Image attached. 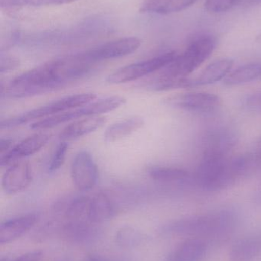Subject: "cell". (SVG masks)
Returning a JSON list of instances; mask_svg holds the SVG:
<instances>
[{
    "mask_svg": "<svg viewBox=\"0 0 261 261\" xmlns=\"http://www.w3.org/2000/svg\"><path fill=\"white\" fill-rule=\"evenodd\" d=\"M198 0H144L140 6L142 13L168 15L185 10Z\"/></svg>",
    "mask_w": 261,
    "mask_h": 261,
    "instance_id": "ffe728a7",
    "label": "cell"
},
{
    "mask_svg": "<svg viewBox=\"0 0 261 261\" xmlns=\"http://www.w3.org/2000/svg\"><path fill=\"white\" fill-rule=\"evenodd\" d=\"M20 64L21 63L19 60L15 57L9 56V55L2 56L1 61H0V72L1 73H5L12 71L18 68Z\"/></svg>",
    "mask_w": 261,
    "mask_h": 261,
    "instance_id": "4dcf8cb0",
    "label": "cell"
},
{
    "mask_svg": "<svg viewBox=\"0 0 261 261\" xmlns=\"http://www.w3.org/2000/svg\"><path fill=\"white\" fill-rule=\"evenodd\" d=\"M81 261H116L107 258V257H103V256L95 255V254H90V255L86 256Z\"/></svg>",
    "mask_w": 261,
    "mask_h": 261,
    "instance_id": "836d02e7",
    "label": "cell"
},
{
    "mask_svg": "<svg viewBox=\"0 0 261 261\" xmlns=\"http://www.w3.org/2000/svg\"><path fill=\"white\" fill-rule=\"evenodd\" d=\"M99 176L98 166L93 156L87 150L75 154L70 164V178L75 188L87 192L94 188Z\"/></svg>",
    "mask_w": 261,
    "mask_h": 261,
    "instance_id": "ba28073f",
    "label": "cell"
},
{
    "mask_svg": "<svg viewBox=\"0 0 261 261\" xmlns=\"http://www.w3.org/2000/svg\"><path fill=\"white\" fill-rule=\"evenodd\" d=\"M207 245L202 239L192 238L176 247L165 261H200L206 253Z\"/></svg>",
    "mask_w": 261,
    "mask_h": 261,
    "instance_id": "ac0fdd59",
    "label": "cell"
},
{
    "mask_svg": "<svg viewBox=\"0 0 261 261\" xmlns=\"http://www.w3.org/2000/svg\"><path fill=\"white\" fill-rule=\"evenodd\" d=\"M115 242L120 248L133 249L144 243V234L137 228L129 225L121 227L115 234Z\"/></svg>",
    "mask_w": 261,
    "mask_h": 261,
    "instance_id": "484cf974",
    "label": "cell"
},
{
    "mask_svg": "<svg viewBox=\"0 0 261 261\" xmlns=\"http://www.w3.org/2000/svg\"><path fill=\"white\" fill-rule=\"evenodd\" d=\"M41 258H42V253L41 251H32V252L26 253L12 261H40Z\"/></svg>",
    "mask_w": 261,
    "mask_h": 261,
    "instance_id": "1f68e13d",
    "label": "cell"
},
{
    "mask_svg": "<svg viewBox=\"0 0 261 261\" xmlns=\"http://www.w3.org/2000/svg\"><path fill=\"white\" fill-rule=\"evenodd\" d=\"M144 119L139 116H133L124 120L120 121L110 125L104 132V141L113 143L120 141L133 132L140 129L144 126Z\"/></svg>",
    "mask_w": 261,
    "mask_h": 261,
    "instance_id": "44dd1931",
    "label": "cell"
},
{
    "mask_svg": "<svg viewBox=\"0 0 261 261\" xmlns=\"http://www.w3.org/2000/svg\"><path fill=\"white\" fill-rule=\"evenodd\" d=\"M237 141L234 130L225 128L212 130L202 138V158L228 156Z\"/></svg>",
    "mask_w": 261,
    "mask_h": 261,
    "instance_id": "30bf717a",
    "label": "cell"
},
{
    "mask_svg": "<svg viewBox=\"0 0 261 261\" xmlns=\"http://www.w3.org/2000/svg\"><path fill=\"white\" fill-rule=\"evenodd\" d=\"M152 91H167L179 88L193 87V80L187 77L174 78L160 74L154 79L149 81L146 85Z\"/></svg>",
    "mask_w": 261,
    "mask_h": 261,
    "instance_id": "d4e9b609",
    "label": "cell"
},
{
    "mask_svg": "<svg viewBox=\"0 0 261 261\" xmlns=\"http://www.w3.org/2000/svg\"><path fill=\"white\" fill-rule=\"evenodd\" d=\"M141 45V40L136 37H125L109 41L87 50V55L96 63L115 59L131 55Z\"/></svg>",
    "mask_w": 261,
    "mask_h": 261,
    "instance_id": "8fae6325",
    "label": "cell"
},
{
    "mask_svg": "<svg viewBox=\"0 0 261 261\" xmlns=\"http://www.w3.org/2000/svg\"><path fill=\"white\" fill-rule=\"evenodd\" d=\"M51 135L46 132H38L27 137L12 147L7 153L2 155L1 167L11 165L23 158L35 154L48 144Z\"/></svg>",
    "mask_w": 261,
    "mask_h": 261,
    "instance_id": "7c38bea8",
    "label": "cell"
},
{
    "mask_svg": "<svg viewBox=\"0 0 261 261\" xmlns=\"http://www.w3.org/2000/svg\"><path fill=\"white\" fill-rule=\"evenodd\" d=\"M127 102L125 98L121 96H112L99 100L93 101L87 105L59 114L41 119L33 122L30 128L33 130H46L55 128L66 122L89 116H101L110 113L124 106Z\"/></svg>",
    "mask_w": 261,
    "mask_h": 261,
    "instance_id": "5b68a950",
    "label": "cell"
},
{
    "mask_svg": "<svg viewBox=\"0 0 261 261\" xmlns=\"http://www.w3.org/2000/svg\"><path fill=\"white\" fill-rule=\"evenodd\" d=\"M98 225L90 221H66L61 227V236L75 245H90L96 242L101 234Z\"/></svg>",
    "mask_w": 261,
    "mask_h": 261,
    "instance_id": "5bb4252c",
    "label": "cell"
},
{
    "mask_svg": "<svg viewBox=\"0 0 261 261\" xmlns=\"http://www.w3.org/2000/svg\"><path fill=\"white\" fill-rule=\"evenodd\" d=\"M234 65L230 58H222L211 63L196 79L193 80V87L214 84L226 77Z\"/></svg>",
    "mask_w": 261,
    "mask_h": 261,
    "instance_id": "d6986e66",
    "label": "cell"
},
{
    "mask_svg": "<svg viewBox=\"0 0 261 261\" xmlns=\"http://www.w3.org/2000/svg\"><path fill=\"white\" fill-rule=\"evenodd\" d=\"M117 213V207L106 193H97L90 197L88 219L95 224H101L113 219Z\"/></svg>",
    "mask_w": 261,
    "mask_h": 261,
    "instance_id": "e0dca14e",
    "label": "cell"
},
{
    "mask_svg": "<svg viewBox=\"0 0 261 261\" xmlns=\"http://www.w3.org/2000/svg\"><path fill=\"white\" fill-rule=\"evenodd\" d=\"M258 199L261 202V191L260 192V194L258 195Z\"/></svg>",
    "mask_w": 261,
    "mask_h": 261,
    "instance_id": "d590c367",
    "label": "cell"
},
{
    "mask_svg": "<svg viewBox=\"0 0 261 261\" xmlns=\"http://www.w3.org/2000/svg\"><path fill=\"white\" fill-rule=\"evenodd\" d=\"M177 55L175 51L167 52L150 59L124 66L110 73L107 76V82L110 84H122L140 79L158 70H163L176 59Z\"/></svg>",
    "mask_w": 261,
    "mask_h": 261,
    "instance_id": "52a82bcc",
    "label": "cell"
},
{
    "mask_svg": "<svg viewBox=\"0 0 261 261\" xmlns=\"http://www.w3.org/2000/svg\"><path fill=\"white\" fill-rule=\"evenodd\" d=\"M254 164L251 155L202 158L193 179L203 190L220 191L235 184L249 173Z\"/></svg>",
    "mask_w": 261,
    "mask_h": 261,
    "instance_id": "6da1fadb",
    "label": "cell"
},
{
    "mask_svg": "<svg viewBox=\"0 0 261 261\" xmlns=\"http://www.w3.org/2000/svg\"><path fill=\"white\" fill-rule=\"evenodd\" d=\"M107 122V118L102 116L81 118L66 126L59 134L61 141H75L99 129Z\"/></svg>",
    "mask_w": 261,
    "mask_h": 261,
    "instance_id": "2e32d148",
    "label": "cell"
},
{
    "mask_svg": "<svg viewBox=\"0 0 261 261\" xmlns=\"http://www.w3.org/2000/svg\"><path fill=\"white\" fill-rule=\"evenodd\" d=\"M39 218L37 213H28L2 222L0 245L10 243L24 236L38 223Z\"/></svg>",
    "mask_w": 261,
    "mask_h": 261,
    "instance_id": "9a60e30c",
    "label": "cell"
},
{
    "mask_svg": "<svg viewBox=\"0 0 261 261\" xmlns=\"http://www.w3.org/2000/svg\"><path fill=\"white\" fill-rule=\"evenodd\" d=\"M261 76V62L251 63L241 66L230 73L224 80L228 86L241 85L255 81Z\"/></svg>",
    "mask_w": 261,
    "mask_h": 261,
    "instance_id": "603a6c76",
    "label": "cell"
},
{
    "mask_svg": "<svg viewBox=\"0 0 261 261\" xmlns=\"http://www.w3.org/2000/svg\"><path fill=\"white\" fill-rule=\"evenodd\" d=\"M12 140L8 138H2L0 141V154L3 155L7 153L11 148H12Z\"/></svg>",
    "mask_w": 261,
    "mask_h": 261,
    "instance_id": "d6a6232c",
    "label": "cell"
},
{
    "mask_svg": "<svg viewBox=\"0 0 261 261\" xmlns=\"http://www.w3.org/2000/svg\"><path fill=\"white\" fill-rule=\"evenodd\" d=\"M69 144L67 141H61L54 152L53 156L51 159L49 166V171L55 173L58 171L65 162L66 156L68 151Z\"/></svg>",
    "mask_w": 261,
    "mask_h": 261,
    "instance_id": "83f0119b",
    "label": "cell"
},
{
    "mask_svg": "<svg viewBox=\"0 0 261 261\" xmlns=\"http://www.w3.org/2000/svg\"><path fill=\"white\" fill-rule=\"evenodd\" d=\"M68 84L57 60L28 70L1 85L2 98L24 99L44 94Z\"/></svg>",
    "mask_w": 261,
    "mask_h": 261,
    "instance_id": "7a4b0ae2",
    "label": "cell"
},
{
    "mask_svg": "<svg viewBox=\"0 0 261 261\" xmlns=\"http://www.w3.org/2000/svg\"><path fill=\"white\" fill-rule=\"evenodd\" d=\"M240 1L241 0H206L205 9L211 13H222L237 6Z\"/></svg>",
    "mask_w": 261,
    "mask_h": 261,
    "instance_id": "f1b7e54d",
    "label": "cell"
},
{
    "mask_svg": "<svg viewBox=\"0 0 261 261\" xmlns=\"http://www.w3.org/2000/svg\"><path fill=\"white\" fill-rule=\"evenodd\" d=\"M235 222L233 212L220 210L170 222L162 227L161 233L165 236L193 238L222 237L233 229Z\"/></svg>",
    "mask_w": 261,
    "mask_h": 261,
    "instance_id": "3957f363",
    "label": "cell"
},
{
    "mask_svg": "<svg viewBox=\"0 0 261 261\" xmlns=\"http://www.w3.org/2000/svg\"><path fill=\"white\" fill-rule=\"evenodd\" d=\"M33 179L29 163L18 161L11 164L2 177V189L7 195H15L26 190Z\"/></svg>",
    "mask_w": 261,
    "mask_h": 261,
    "instance_id": "4fadbf2b",
    "label": "cell"
},
{
    "mask_svg": "<svg viewBox=\"0 0 261 261\" xmlns=\"http://www.w3.org/2000/svg\"><path fill=\"white\" fill-rule=\"evenodd\" d=\"M242 106L251 111H261V91L247 96L242 101Z\"/></svg>",
    "mask_w": 261,
    "mask_h": 261,
    "instance_id": "f546056e",
    "label": "cell"
},
{
    "mask_svg": "<svg viewBox=\"0 0 261 261\" xmlns=\"http://www.w3.org/2000/svg\"><path fill=\"white\" fill-rule=\"evenodd\" d=\"M216 40L202 37L191 43L183 54L163 69L161 74L174 78L186 77L205 62L216 48Z\"/></svg>",
    "mask_w": 261,
    "mask_h": 261,
    "instance_id": "8992f818",
    "label": "cell"
},
{
    "mask_svg": "<svg viewBox=\"0 0 261 261\" xmlns=\"http://www.w3.org/2000/svg\"><path fill=\"white\" fill-rule=\"evenodd\" d=\"M261 253V236L244 238L231 248V261H252Z\"/></svg>",
    "mask_w": 261,
    "mask_h": 261,
    "instance_id": "7402d4cb",
    "label": "cell"
},
{
    "mask_svg": "<svg viewBox=\"0 0 261 261\" xmlns=\"http://www.w3.org/2000/svg\"><path fill=\"white\" fill-rule=\"evenodd\" d=\"M96 98V94L93 93H78L65 96L22 114L2 120L1 129L17 128L33 121L36 122L54 115L69 111L93 102Z\"/></svg>",
    "mask_w": 261,
    "mask_h": 261,
    "instance_id": "277c9868",
    "label": "cell"
},
{
    "mask_svg": "<svg viewBox=\"0 0 261 261\" xmlns=\"http://www.w3.org/2000/svg\"><path fill=\"white\" fill-rule=\"evenodd\" d=\"M167 102L169 105L176 108L198 113H211L221 105V99L219 96L204 92L175 95L169 97Z\"/></svg>",
    "mask_w": 261,
    "mask_h": 261,
    "instance_id": "9c48e42d",
    "label": "cell"
},
{
    "mask_svg": "<svg viewBox=\"0 0 261 261\" xmlns=\"http://www.w3.org/2000/svg\"><path fill=\"white\" fill-rule=\"evenodd\" d=\"M147 173L152 179L161 182H176L189 180L188 171L177 167L154 166L149 167Z\"/></svg>",
    "mask_w": 261,
    "mask_h": 261,
    "instance_id": "cb8c5ba5",
    "label": "cell"
},
{
    "mask_svg": "<svg viewBox=\"0 0 261 261\" xmlns=\"http://www.w3.org/2000/svg\"><path fill=\"white\" fill-rule=\"evenodd\" d=\"M77 0H1V6L6 7L15 6H57L68 4Z\"/></svg>",
    "mask_w": 261,
    "mask_h": 261,
    "instance_id": "4316f807",
    "label": "cell"
},
{
    "mask_svg": "<svg viewBox=\"0 0 261 261\" xmlns=\"http://www.w3.org/2000/svg\"><path fill=\"white\" fill-rule=\"evenodd\" d=\"M253 156H254L256 164H257V165H261V141L259 143L255 153H254V155H253Z\"/></svg>",
    "mask_w": 261,
    "mask_h": 261,
    "instance_id": "e575fe53",
    "label": "cell"
}]
</instances>
